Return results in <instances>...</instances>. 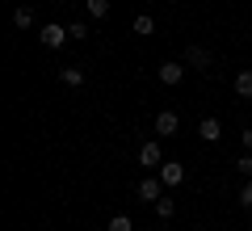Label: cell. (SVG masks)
<instances>
[{
  "label": "cell",
  "instance_id": "15",
  "mask_svg": "<svg viewBox=\"0 0 252 231\" xmlns=\"http://www.w3.org/2000/svg\"><path fill=\"white\" fill-rule=\"evenodd\" d=\"M172 210H177L172 198H160V202H156V214H160V219H172Z\"/></svg>",
  "mask_w": 252,
  "mask_h": 231
},
{
  "label": "cell",
  "instance_id": "12",
  "mask_svg": "<svg viewBox=\"0 0 252 231\" xmlns=\"http://www.w3.org/2000/svg\"><path fill=\"white\" fill-rule=\"evenodd\" d=\"M13 26H17V30H30V26H34V9H17V13H13Z\"/></svg>",
  "mask_w": 252,
  "mask_h": 231
},
{
  "label": "cell",
  "instance_id": "4",
  "mask_svg": "<svg viewBox=\"0 0 252 231\" xmlns=\"http://www.w3.org/2000/svg\"><path fill=\"white\" fill-rule=\"evenodd\" d=\"M160 181H164L168 189H177L181 181H185V168H181L177 160H164V164H160Z\"/></svg>",
  "mask_w": 252,
  "mask_h": 231
},
{
  "label": "cell",
  "instance_id": "1",
  "mask_svg": "<svg viewBox=\"0 0 252 231\" xmlns=\"http://www.w3.org/2000/svg\"><path fill=\"white\" fill-rule=\"evenodd\" d=\"M38 38H42V46H51V51H59L63 42H72V34H67L63 26H42V30H38Z\"/></svg>",
  "mask_w": 252,
  "mask_h": 231
},
{
  "label": "cell",
  "instance_id": "16",
  "mask_svg": "<svg viewBox=\"0 0 252 231\" xmlns=\"http://www.w3.org/2000/svg\"><path fill=\"white\" fill-rule=\"evenodd\" d=\"M235 172H240V177H252V151H244L240 160H235Z\"/></svg>",
  "mask_w": 252,
  "mask_h": 231
},
{
  "label": "cell",
  "instance_id": "13",
  "mask_svg": "<svg viewBox=\"0 0 252 231\" xmlns=\"http://www.w3.org/2000/svg\"><path fill=\"white\" fill-rule=\"evenodd\" d=\"M109 231H135L130 214H114V219H109Z\"/></svg>",
  "mask_w": 252,
  "mask_h": 231
},
{
  "label": "cell",
  "instance_id": "2",
  "mask_svg": "<svg viewBox=\"0 0 252 231\" xmlns=\"http://www.w3.org/2000/svg\"><path fill=\"white\" fill-rule=\"evenodd\" d=\"M177 126H181V118L172 114V109H160V114H156V134H160V139H172Z\"/></svg>",
  "mask_w": 252,
  "mask_h": 231
},
{
  "label": "cell",
  "instance_id": "9",
  "mask_svg": "<svg viewBox=\"0 0 252 231\" xmlns=\"http://www.w3.org/2000/svg\"><path fill=\"white\" fill-rule=\"evenodd\" d=\"M235 93H240V97H244V101H248V97H252V67H244V71H240V76H235Z\"/></svg>",
  "mask_w": 252,
  "mask_h": 231
},
{
  "label": "cell",
  "instance_id": "8",
  "mask_svg": "<svg viewBox=\"0 0 252 231\" xmlns=\"http://www.w3.org/2000/svg\"><path fill=\"white\" fill-rule=\"evenodd\" d=\"M181 76H185V67L181 63H160V84H168V89H177Z\"/></svg>",
  "mask_w": 252,
  "mask_h": 231
},
{
  "label": "cell",
  "instance_id": "10",
  "mask_svg": "<svg viewBox=\"0 0 252 231\" xmlns=\"http://www.w3.org/2000/svg\"><path fill=\"white\" fill-rule=\"evenodd\" d=\"M59 80L67 84V89H80V84H84V71H80V67H63V71H59Z\"/></svg>",
  "mask_w": 252,
  "mask_h": 231
},
{
  "label": "cell",
  "instance_id": "14",
  "mask_svg": "<svg viewBox=\"0 0 252 231\" xmlns=\"http://www.w3.org/2000/svg\"><path fill=\"white\" fill-rule=\"evenodd\" d=\"M152 30H156V21L147 17V13H143V17H135V34H139V38H147Z\"/></svg>",
  "mask_w": 252,
  "mask_h": 231
},
{
  "label": "cell",
  "instance_id": "3",
  "mask_svg": "<svg viewBox=\"0 0 252 231\" xmlns=\"http://www.w3.org/2000/svg\"><path fill=\"white\" fill-rule=\"evenodd\" d=\"M185 63H189L193 71H206V67H210V51H206V46H193V42H189V46H185Z\"/></svg>",
  "mask_w": 252,
  "mask_h": 231
},
{
  "label": "cell",
  "instance_id": "19",
  "mask_svg": "<svg viewBox=\"0 0 252 231\" xmlns=\"http://www.w3.org/2000/svg\"><path fill=\"white\" fill-rule=\"evenodd\" d=\"M240 147H244V151H252V126H248V131H240Z\"/></svg>",
  "mask_w": 252,
  "mask_h": 231
},
{
  "label": "cell",
  "instance_id": "7",
  "mask_svg": "<svg viewBox=\"0 0 252 231\" xmlns=\"http://www.w3.org/2000/svg\"><path fill=\"white\" fill-rule=\"evenodd\" d=\"M160 185H164L160 177H143V181H139V198L156 206V202H160V198H164V194H160Z\"/></svg>",
  "mask_w": 252,
  "mask_h": 231
},
{
  "label": "cell",
  "instance_id": "20",
  "mask_svg": "<svg viewBox=\"0 0 252 231\" xmlns=\"http://www.w3.org/2000/svg\"><path fill=\"white\" fill-rule=\"evenodd\" d=\"M248 231H252V227H248Z\"/></svg>",
  "mask_w": 252,
  "mask_h": 231
},
{
  "label": "cell",
  "instance_id": "17",
  "mask_svg": "<svg viewBox=\"0 0 252 231\" xmlns=\"http://www.w3.org/2000/svg\"><path fill=\"white\" fill-rule=\"evenodd\" d=\"M67 34H72L76 42H80V38H89V21H72V26H67Z\"/></svg>",
  "mask_w": 252,
  "mask_h": 231
},
{
  "label": "cell",
  "instance_id": "18",
  "mask_svg": "<svg viewBox=\"0 0 252 231\" xmlns=\"http://www.w3.org/2000/svg\"><path fill=\"white\" fill-rule=\"evenodd\" d=\"M240 206H244V210H252V181H244V189H240Z\"/></svg>",
  "mask_w": 252,
  "mask_h": 231
},
{
  "label": "cell",
  "instance_id": "6",
  "mask_svg": "<svg viewBox=\"0 0 252 231\" xmlns=\"http://www.w3.org/2000/svg\"><path fill=\"white\" fill-rule=\"evenodd\" d=\"M198 139H202V143H219V139H223L219 118H202V122H198Z\"/></svg>",
  "mask_w": 252,
  "mask_h": 231
},
{
  "label": "cell",
  "instance_id": "11",
  "mask_svg": "<svg viewBox=\"0 0 252 231\" xmlns=\"http://www.w3.org/2000/svg\"><path fill=\"white\" fill-rule=\"evenodd\" d=\"M84 4H89V17H93V21H101V17L109 13V0H84Z\"/></svg>",
  "mask_w": 252,
  "mask_h": 231
},
{
  "label": "cell",
  "instance_id": "5",
  "mask_svg": "<svg viewBox=\"0 0 252 231\" xmlns=\"http://www.w3.org/2000/svg\"><path fill=\"white\" fill-rule=\"evenodd\" d=\"M139 164H143V168L164 164V156H160V139H152V143H143V147H139Z\"/></svg>",
  "mask_w": 252,
  "mask_h": 231
}]
</instances>
